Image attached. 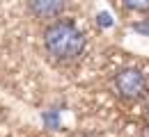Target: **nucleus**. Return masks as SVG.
Here are the masks:
<instances>
[{
	"label": "nucleus",
	"instance_id": "1",
	"mask_svg": "<svg viewBox=\"0 0 149 137\" xmlns=\"http://www.w3.org/2000/svg\"><path fill=\"white\" fill-rule=\"evenodd\" d=\"M85 46H87L85 32L69 19L51 21L44 30V48L51 55V59L60 64H71L80 59V55L85 53Z\"/></svg>",
	"mask_w": 149,
	"mask_h": 137
},
{
	"label": "nucleus",
	"instance_id": "2",
	"mask_svg": "<svg viewBox=\"0 0 149 137\" xmlns=\"http://www.w3.org/2000/svg\"><path fill=\"white\" fill-rule=\"evenodd\" d=\"M112 87L117 92V96L124 101H142L149 92V80L145 71H140L138 66H124L115 73L112 78Z\"/></svg>",
	"mask_w": 149,
	"mask_h": 137
},
{
	"label": "nucleus",
	"instance_id": "3",
	"mask_svg": "<svg viewBox=\"0 0 149 137\" xmlns=\"http://www.w3.org/2000/svg\"><path fill=\"white\" fill-rule=\"evenodd\" d=\"M67 2L69 0H28V9L35 19L51 23V21H57L64 14Z\"/></svg>",
	"mask_w": 149,
	"mask_h": 137
},
{
	"label": "nucleus",
	"instance_id": "4",
	"mask_svg": "<svg viewBox=\"0 0 149 137\" xmlns=\"http://www.w3.org/2000/svg\"><path fill=\"white\" fill-rule=\"evenodd\" d=\"M122 5L129 12H138V14H147L149 12V0H122Z\"/></svg>",
	"mask_w": 149,
	"mask_h": 137
},
{
	"label": "nucleus",
	"instance_id": "5",
	"mask_svg": "<svg viewBox=\"0 0 149 137\" xmlns=\"http://www.w3.org/2000/svg\"><path fill=\"white\" fill-rule=\"evenodd\" d=\"M142 137H149V123H145V130H142Z\"/></svg>",
	"mask_w": 149,
	"mask_h": 137
},
{
	"label": "nucleus",
	"instance_id": "6",
	"mask_svg": "<svg viewBox=\"0 0 149 137\" xmlns=\"http://www.w3.org/2000/svg\"><path fill=\"white\" fill-rule=\"evenodd\" d=\"M145 121L149 123V105H147V110H145Z\"/></svg>",
	"mask_w": 149,
	"mask_h": 137
}]
</instances>
